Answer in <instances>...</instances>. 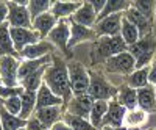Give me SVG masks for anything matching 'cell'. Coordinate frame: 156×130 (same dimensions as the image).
<instances>
[{"label":"cell","mask_w":156,"mask_h":130,"mask_svg":"<svg viewBox=\"0 0 156 130\" xmlns=\"http://www.w3.org/2000/svg\"><path fill=\"white\" fill-rule=\"evenodd\" d=\"M147 121H148V113L137 107L133 110H126L123 125L126 128H140Z\"/></svg>","instance_id":"23"},{"label":"cell","mask_w":156,"mask_h":130,"mask_svg":"<svg viewBox=\"0 0 156 130\" xmlns=\"http://www.w3.org/2000/svg\"><path fill=\"white\" fill-rule=\"evenodd\" d=\"M148 83L150 85H156V60H153V63L150 64V72H148Z\"/></svg>","instance_id":"39"},{"label":"cell","mask_w":156,"mask_h":130,"mask_svg":"<svg viewBox=\"0 0 156 130\" xmlns=\"http://www.w3.org/2000/svg\"><path fill=\"white\" fill-rule=\"evenodd\" d=\"M105 69L108 74H114V75H122L126 77L134 72L136 69V60L134 57L129 54V52H123V54H119L115 57H111L109 60L105 61Z\"/></svg>","instance_id":"7"},{"label":"cell","mask_w":156,"mask_h":130,"mask_svg":"<svg viewBox=\"0 0 156 130\" xmlns=\"http://www.w3.org/2000/svg\"><path fill=\"white\" fill-rule=\"evenodd\" d=\"M92 6H94V9H95V13H97V16H100L101 14V11H103V8H105V5H106V0H92ZM98 19V17H97Z\"/></svg>","instance_id":"40"},{"label":"cell","mask_w":156,"mask_h":130,"mask_svg":"<svg viewBox=\"0 0 156 130\" xmlns=\"http://www.w3.org/2000/svg\"><path fill=\"white\" fill-rule=\"evenodd\" d=\"M126 130H140V128H126Z\"/></svg>","instance_id":"43"},{"label":"cell","mask_w":156,"mask_h":130,"mask_svg":"<svg viewBox=\"0 0 156 130\" xmlns=\"http://www.w3.org/2000/svg\"><path fill=\"white\" fill-rule=\"evenodd\" d=\"M30 0L8 2V24L11 28H33V19L28 11Z\"/></svg>","instance_id":"2"},{"label":"cell","mask_w":156,"mask_h":130,"mask_svg":"<svg viewBox=\"0 0 156 130\" xmlns=\"http://www.w3.org/2000/svg\"><path fill=\"white\" fill-rule=\"evenodd\" d=\"M120 36H122V39L125 41V44H126L128 47H129V46H133V44H136V43L140 39V33H139V30H137L129 20H126L125 16H123V20H122Z\"/></svg>","instance_id":"31"},{"label":"cell","mask_w":156,"mask_h":130,"mask_svg":"<svg viewBox=\"0 0 156 130\" xmlns=\"http://www.w3.org/2000/svg\"><path fill=\"white\" fill-rule=\"evenodd\" d=\"M128 50V46L122 39V36H103L97 38L94 43V52H97V57L103 61L109 60L111 57H115L119 54Z\"/></svg>","instance_id":"3"},{"label":"cell","mask_w":156,"mask_h":130,"mask_svg":"<svg viewBox=\"0 0 156 130\" xmlns=\"http://www.w3.org/2000/svg\"><path fill=\"white\" fill-rule=\"evenodd\" d=\"M97 13L92 6L90 2H83V5L78 8V11L70 17L72 22L78 24V25H83V27L87 28H94L95 24H97Z\"/></svg>","instance_id":"15"},{"label":"cell","mask_w":156,"mask_h":130,"mask_svg":"<svg viewBox=\"0 0 156 130\" xmlns=\"http://www.w3.org/2000/svg\"><path fill=\"white\" fill-rule=\"evenodd\" d=\"M101 130H126V127H103Z\"/></svg>","instance_id":"42"},{"label":"cell","mask_w":156,"mask_h":130,"mask_svg":"<svg viewBox=\"0 0 156 130\" xmlns=\"http://www.w3.org/2000/svg\"><path fill=\"white\" fill-rule=\"evenodd\" d=\"M44 85H47L51 93H55L58 97L64 100V103H67L72 97V86L69 80V72H67V64L64 63L61 58H55L51 64L47 68L44 74Z\"/></svg>","instance_id":"1"},{"label":"cell","mask_w":156,"mask_h":130,"mask_svg":"<svg viewBox=\"0 0 156 130\" xmlns=\"http://www.w3.org/2000/svg\"><path fill=\"white\" fill-rule=\"evenodd\" d=\"M123 16L126 20H129L134 27L139 30L140 33V38H145V36H150L151 35V27H153V20L147 19L145 16H142L137 9H134L133 6H129L125 13Z\"/></svg>","instance_id":"16"},{"label":"cell","mask_w":156,"mask_h":130,"mask_svg":"<svg viewBox=\"0 0 156 130\" xmlns=\"http://www.w3.org/2000/svg\"><path fill=\"white\" fill-rule=\"evenodd\" d=\"M125 114H126V108L115 97L109 100V105H108L106 116H105L103 124H101V128L103 127H125L123 125Z\"/></svg>","instance_id":"12"},{"label":"cell","mask_w":156,"mask_h":130,"mask_svg":"<svg viewBox=\"0 0 156 130\" xmlns=\"http://www.w3.org/2000/svg\"><path fill=\"white\" fill-rule=\"evenodd\" d=\"M9 33H11V39H12V44H14V49L19 55L28 46L42 41L41 35L33 28H11Z\"/></svg>","instance_id":"9"},{"label":"cell","mask_w":156,"mask_h":130,"mask_svg":"<svg viewBox=\"0 0 156 130\" xmlns=\"http://www.w3.org/2000/svg\"><path fill=\"white\" fill-rule=\"evenodd\" d=\"M0 130H3V127H2V124H0Z\"/></svg>","instance_id":"44"},{"label":"cell","mask_w":156,"mask_h":130,"mask_svg":"<svg viewBox=\"0 0 156 130\" xmlns=\"http://www.w3.org/2000/svg\"><path fill=\"white\" fill-rule=\"evenodd\" d=\"M64 110L62 107H48V108H41L34 111V118L41 122V125L48 130L53 124H56L58 121L62 119Z\"/></svg>","instance_id":"19"},{"label":"cell","mask_w":156,"mask_h":130,"mask_svg":"<svg viewBox=\"0 0 156 130\" xmlns=\"http://www.w3.org/2000/svg\"><path fill=\"white\" fill-rule=\"evenodd\" d=\"M20 130H27V128H20Z\"/></svg>","instance_id":"47"},{"label":"cell","mask_w":156,"mask_h":130,"mask_svg":"<svg viewBox=\"0 0 156 130\" xmlns=\"http://www.w3.org/2000/svg\"><path fill=\"white\" fill-rule=\"evenodd\" d=\"M154 93H156V85H154Z\"/></svg>","instance_id":"45"},{"label":"cell","mask_w":156,"mask_h":130,"mask_svg":"<svg viewBox=\"0 0 156 130\" xmlns=\"http://www.w3.org/2000/svg\"><path fill=\"white\" fill-rule=\"evenodd\" d=\"M2 107H3L8 113L14 114V116H19L20 111H22V100H20V96L11 97V99L2 102Z\"/></svg>","instance_id":"35"},{"label":"cell","mask_w":156,"mask_h":130,"mask_svg":"<svg viewBox=\"0 0 156 130\" xmlns=\"http://www.w3.org/2000/svg\"><path fill=\"white\" fill-rule=\"evenodd\" d=\"M66 103L61 97H58L55 93H51V89L42 83V86L36 91V110L41 108H48V107H64Z\"/></svg>","instance_id":"14"},{"label":"cell","mask_w":156,"mask_h":130,"mask_svg":"<svg viewBox=\"0 0 156 130\" xmlns=\"http://www.w3.org/2000/svg\"><path fill=\"white\" fill-rule=\"evenodd\" d=\"M154 49H156V44H154V39H153L151 35H150V36H145V38H140L136 44L129 46L128 47V52L134 57V60H137L139 57L148 54L150 50H154Z\"/></svg>","instance_id":"28"},{"label":"cell","mask_w":156,"mask_h":130,"mask_svg":"<svg viewBox=\"0 0 156 130\" xmlns=\"http://www.w3.org/2000/svg\"><path fill=\"white\" fill-rule=\"evenodd\" d=\"M92 105H94V99L89 94H80V96H73L66 103V111L73 116H78V118L89 119Z\"/></svg>","instance_id":"11"},{"label":"cell","mask_w":156,"mask_h":130,"mask_svg":"<svg viewBox=\"0 0 156 130\" xmlns=\"http://www.w3.org/2000/svg\"><path fill=\"white\" fill-rule=\"evenodd\" d=\"M51 0H30L28 3V11L31 14V19H36L37 16L48 13L51 9Z\"/></svg>","instance_id":"33"},{"label":"cell","mask_w":156,"mask_h":130,"mask_svg":"<svg viewBox=\"0 0 156 130\" xmlns=\"http://www.w3.org/2000/svg\"><path fill=\"white\" fill-rule=\"evenodd\" d=\"M28 121H23L19 116H14L8 113L2 105H0V124H2L3 130H20L27 127Z\"/></svg>","instance_id":"26"},{"label":"cell","mask_w":156,"mask_h":130,"mask_svg":"<svg viewBox=\"0 0 156 130\" xmlns=\"http://www.w3.org/2000/svg\"><path fill=\"white\" fill-rule=\"evenodd\" d=\"M8 20V2L0 0V27Z\"/></svg>","instance_id":"37"},{"label":"cell","mask_w":156,"mask_h":130,"mask_svg":"<svg viewBox=\"0 0 156 130\" xmlns=\"http://www.w3.org/2000/svg\"><path fill=\"white\" fill-rule=\"evenodd\" d=\"M62 121L67 122L72 130H98L97 127H94L92 124H90L89 119H84V118H78V116H73L67 111H64L62 114Z\"/></svg>","instance_id":"32"},{"label":"cell","mask_w":156,"mask_h":130,"mask_svg":"<svg viewBox=\"0 0 156 130\" xmlns=\"http://www.w3.org/2000/svg\"><path fill=\"white\" fill-rule=\"evenodd\" d=\"M20 61L19 57H0V83L11 88L20 86L17 80Z\"/></svg>","instance_id":"8"},{"label":"cell","mask_w":156,"mask_h":130,"mask_svg":"<svg viewBox=\"0 0 156 130\" xmlns=\"http://www.w3.org/2000/svg\"><path fill=\"white\" fill-rule=\"evenodd\" d=\"M122 20H123V13H117V14L103 17L100 20H97L95 24V33L97 38H103V36H119L120 35V28H122Z\"/></svg>","instance_id":"10"},{"label":"cell","mask_w":156,"mask_h":130,"mask_svg":"<svg viewBox=\"0 0 156 130\" xmlns=\"http://www.w3.org/2000/svg\"><path fill=\"white\" fill-rule=\"evenodd\" d=\"M131 6L134 9H137L142 16H145L147 19L153 20L154 8H156V3L154 2H151V0H136V2H131Z\"/></svg>","instance_id":"34"},{"label":"cell","mask_w":156,"mask_h":130,"mask_svg":"<svg viewBox=\"0 0 156 130\" xmlns=\"http://www.w3.org/2000/svg\"><path fill=\"white\" fill-rule=\"evenodd\" d=\"M9 30H11V27L8 22H5L0 27V57H19V54L14 49V44H12Z\"/></svg>","instance_id":"22"},{"label":"cell","mask_w":156,"mask_h":130,"mask_svg":"<svg viewBox=\"0 0 156 130\" xmlns=\"http://www.w3.org/2000/svg\"><path fill=\"white\" fill-rule=\"evenodd\" d=\"M81 5H83L81 0H73V2H70V0H55V2L51 3L50 13L58 20H61V19H70Z\"/></svg>","instance_id":"13"},{"label":"cell","mask_w":156,"mask_h":130,"mask_svg":"<svg viewBox=\"0 0 156 130\" xmlns=\"http://www.w3.org/2000/svg\"><path fill=\"white\" fill-rule=\"evenodd\" d=\"M90 85H89V89H87V94L92 97L94 100H111L117 96V91L119 88L112 86L105 77L101 74L95 72V74H90Z\"/></svg>","instance_id":"5"},{"label":"cell","mask_w":156,"mask_h":130,"mask_svg":"<svg viewBox=\"0 0 156 130\" xmlns=\"http://www.w3.org/2000/svg\"><path fill=\"white\" fill-rule=\"evenodd\" d=\"M48 130H72V127H70L67 122H64V121L61 119V121H58L56 124H53V125H51Z\"/></svg>","instance_id":"41"},{"label":"cell","mask_w":156,"mask_h":130,"mask_svg":"<svg viewBox=\"0 0 156 130\" xmlns=\"http://www.w3.org/2000/svg\"><path fill=\"white\" fill-rule=\"evenodd\" d=\"M148 130H156V128H148Z\"/></svg>","instance_id":"46"},{"label":"cell","mask_w":156,"mask_h":130,"mask_svg":"<svg viewBox=\"0 0 156 130\" xmlns=\"http://www.w3.org/2000/svg\"><path fill=\"white\" fill-rule=\"evenodd\" d=\"M108 105H109L108 100H94L92 110H90V114H89V121L98 130H101V124H103V119L106 116Z\"/></svg>","instance_id":"27"},{"label":"cell","mask_w":156,"mask_h":130,"mask_svg":"<svg viewBox=\"0 0 156 130\" xmlns=\"http://www.w3.org/2000/svg\"><path fill=\"white\" fill-rule=\"evenodd\" d=\"M129 6H131L129 0H106V5H105V8H103L101 14L98 16L97 20L112 16V14H117V13H125Z\"/></svg>","instance_id":"30"},{"label":"cell","mask_w":156,"mask_h":130,"mask_svg":"<svg viewBox=\"0 0 156 130\" xmlns=\"http://www.w3.org/2000/svg\"><path fill=\"white\" fill-rule=\"evenodd\" d=\"M69 39H70V20L69 19L58 20L56 27L47 36V41L53 44L55 49H59L67 58L72 60V52L69 49Z\"/></svg>","instance_id":"6"},{"label":"cell","mask_w":156,"mask_h":130,"mask_svg":"<svg viewBox=\"0 0 156 130\" xmlns=\"http://www.w3.org/2000/svg\"><path fill=\"white\" fill-rule=\"evenodd\" d=\"M95 39H97V33H95L94 28L83 27V25H78V24L70 20V39H69V49L70 50L76 44H81L84 41H95Z\"/></svg>","instance_id":"18"},{"label":"cell","mask_w":156,"mask_h":130,"mask_svg":"<svg viewBox=\"0 0 156 130\" xmlns=\"http://www.w3.org/2000/svg\"><path fill=\"white\" fill-rule=\"evenodd\" d=\"M25 128H27V130H45V128L41 125V122H39V121L34 118V116H33L31 119H28L27 127H25Z\"/></svg>","instance_id":"38"},{"label":"cell","mask_w":156,"mask_h":130,"mask_svg":"<svg viewBox=\"0 0 156 130\" xmlns=\"http://www.w3.org/2000/svg\"><path fill=\"white\" fill-rule=\"evenodd\" d=\"M148 72H150V66L142 68V69H134V72H131L126 77V85L133 89H140L148 85Z\"/></svg>","instance_id":"29"},{"label":"cell","mask_w":156,"mask_h":130,"mask_svg":"<svg viewBox=\"0 0 156 130\" xmlns=\"http://www.w3.org/2000/svg\"><path fill=\"white\" fill-rule=\"evenodd\" d=\"M67 72H69V80H70L73 96L87 94V89L90 85V75L89 71L84 68V64H81L80 61L70 60V63L67 64Z\"/></svg>","instance_id":"4"},{"label":"cell","mask_w":156,"mask_h":130,"mask_svg":"<svg viewBox=\"0 0 156 130\" xmlns=\"http://www.w3.org/2000/svg\"><path fill=\"white\" fill-rule=\"evenodd\" d=\"M55 50V46L51 44L50 41L47 39H42L36 44H31L28 46L27 49H23L20 52V58L23 60H39V58H44L47 55H51V52Z\"/></svg>","instance_id":"17"},{"label":"cell","mask_w":156,"mask_h":130,"mask_svg":"<svg viewBox=\"0 0 156 130\" xmlns=\"http://www.w3.org/2000/svg\"><path fill=\"white\" fill-rule=\"evenodd\" d=\"M22 100V111L19 114V118L23 121H28L34 116V108H36V91H27L23 89V93L20 96Z\"/></svg>","instance_id":"24"},{"label":"cell","mask_w":156,"mask_h":130,"mask_svg":"<svg viewBox=\"0 0 156 130\" xmlns=\"http://www.w3.org/2000/svg\"><path fill=\"white\" fill-rule=\"evenodd\" d=\"M115 99L119 100L126 110H133V108H137L139 107L137 105V89L129 88L128 85H123V86L119 88Z\"/></svg>","instance_id":"25"},{"label":"cell","mask_w":156,"mask_h":130,"mask_svg":"<svg viewBox=\"0 0 156 130\" xmlns=\"http://www.w3.org/2000/svg\"><path fill=\"white\" fill-rule=\"evenodd\" d=\"M137 105L139 108L145 110L147 113L156 111V93H154V86L147 85L144 88L137 89Z\"/></svg>","instance_id":"21"},{"label":"cell","mask_w":156,"mask_h":130,"mask_svg":"<svg viewBox=\"0 0 156 130\" xmlns=\"http://www.w3.org/2000/svg\"><path fill=\"white\" fill-rule=\"evenodd\" d=\"M56 24H58V19L48 11V13H44V14L37 16L36 19H33V30H36L41 35L42 39H47V36L56 27Z\"/></svg>","instance_id":"20"},{"label":"cell","mask_w":156,"mask_h":130,"mask_svg":"<svg viewBox=\"0 0 156 130\" xmlns=\"http://www.w3.org/2000/svg\"><path fill=\"white\" fill-rule=\"evenodd\" d=\"M23 93V88L22 86H16V88H11V86H5L0 83V100L5 102L11 97H16V96H22Z\"/></svg>","instance_id":"36"}]
</instances>
